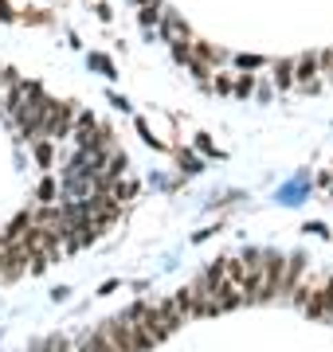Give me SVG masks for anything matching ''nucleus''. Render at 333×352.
I'll return each instance as SVG.
<instances>
[{
	"label": "nucleus",
	"mask_w": 333,
	"mask_h": 352,
	"mask_svg": "<svg viewBox=\"0 0 333 352\" xmlns=\"http://www.w3.org/2000/svg\"><path fill=\"white\" fill-rule=\"evenodd\" d=\"M259 67H263L259 55H244V59H239V71H259Z\"/></svg>",
	"instance_id": "nucleus-13"
},
{
	"label": "nucleus",
	"mask_w": 333,
	"mask_h": 352,
	"mask_svg": "<svg viewBox=\"0 0 333 352\" xmlns=\"http://www.w3.org/2000/svg\"><path fill=\"white\" fill-rule=\"evenodd\" d=\"M212 87L219 90V94H231V87H235V75H216V82Z\"/></svg>",
	"instance_id": "nucleus-12"
},
{
	"label": "nucleus",
	"mask_w": 333,
	"mask_h": 352,
	"mask_svg": "<svg viewBox=\"0 0 333 352\" xmlns=\"http://www.w3.org/2000/svg\"><path fill=\"white\" fill-rule=\"evenodd\" d=\"M263 263H259V294L255 302H270V298H279L282 294V274H286V258L282 254H259Z\"/></svg>",
	"instance_id": "nucleus-2"
},
{
	"label": "nucleus",
	"mask_w": 333,
	"mask_h": 352,
	"mask_svg": "<svg viewBox=\"0 0 333 352\" xmlns=\"http://www.w3.org/2000/svg\"><path fill=\"white\" fill-rule=\"evenodd\" d=\"M270 75H275V87L279 90H290L294 87V59H279V63L270 67Z\"/></svg>",
	"instance_id": "nucleus-7"
},
{
	"label": "nucleus",
	"mask_w": 333,
	"mask_h": 352,
	"mask_svg": "<svg viewBox=\"0 0 333 352\" xmlns=\"http://www.w3.org/2000/svg\"><path fill=\"white\" fill-rule=\"evenodd\" d=\"M98 337H103L114 352H145V349L138 344V337H133V329H129L126 314H122V317H110V321H103V325H98Z\"/></svg>",
	"instance_id": "nucleus-3"
},
{
	"label": "nucleus",
	"mask_w": 333,
	"mask_h": 352,
	"mask_svg": "<svg viewBox=\"0 0 333 352\" xmlns=\"http://www.w3.org/2000/svg\"><path fill=\"white\" fill-rule=\"evenodd\" d=\"M36 157L47 164V161H52V145H36Z\"/></svg>",
	"instance_id": "nucleus-14"
},
{
	"label": "nucleus",
	"mask_w": 333,
	"mask_h": 352,
	"mask_svg": "<svg viewBox=\"0 0 333 352\" xmlns=\"http://www.w3.org/2000/svg\"><path fill=\"white\" fill-rule=\"evenodd\" d=\"M133 4H138V8H141V4H153V0H133Z\"/></svg>",
	"instance_id": "nucleus-15"
},
{
	"label": "nucleus",
	"mask_w": 333,
	"mask_h": 352,
	"mask_svg": "<svg viewBox=\"0 0 333 352\" xmlns=\"http://www.w3.org/2000/svg\"><path fill=\"white\" fill-rule=\"evenodd\" d=\"M294 87L302 90H321V71H318V51H306L294 59Z\"/></svg>",
	"instance_id": "nucleus-5"
},
{
	"label": "nucleus",
	"mask_w": 333,
	"mask_h": 352,
	"mask_svg": "<svg viewBox=\"0 0 333 352\" xmlns=\"http://www.w3.org/2000/svg\"><path fill=\"white\" fill-rule=\"evenodd\" d=\"M126 321H129V329H133V337H138L141 349H153V344H161V340L173 333L169 317L161 314L157 302H133L126 309Z\"/></svg>",
	"instance_id": "nucleus-1"
},
{
	"label": "nucleus",
	"mask_w": 333,
	"mask_h": 352,
	"mask_svg": "<svg viewBox=\"0 0 333 352\" xmlns=\"http://www.w3.org/2000/svg\"><path fill=\"white\" fill-rule=\"evenodd\" d=\"M251 90H255V75H235V87H231V94H239V98H247V94H251Z\"/></svg>",
	"instance_id": "nucleus-10"
},
{
	"label": "nucleus",
	"mask_w": 333,
	"mask_h": 352,
	"mask_svg": "<svg viewBox=\"0 0 333 352\" xmlns=\"http://www.w3.org/2000/svg\"><path fill=\"white\" fill-rule=\"evenodd\" d=\"M184 298H189V309L193 317H212L216 314V302H212V282L208 274H196L189 286H184Z\"/></svg>",
	"instance_id": "nucleus-4"
},
{
	"label": "nucleus",
	"mask_w": 333,
	"mask_h": 352,
	"mask_svg": "<svg viewBox=\"0 0 333 352\" xmlns=\"http://www.w3.org/2000/svg\"><path fill=\"white\" fill-rule=\"evenodd\" d=\"M78 352H114V349H110V344H106V340L98 337V333H90V337L78 340Z\"/></svg>",
	"instance_id": "nucleus-9"
},
{
	"label": "nucleus",
	"mask_w": 333,
	"mask_h": 352,
	"mask_svg": "<svg viewBox=\"0 0 333 352\" xmlns=\"http://www.w3.org/2000/svg\"><path fill=\"white\" fill-rule=\"evenodd\" d=\"M157 32H161V36H165L169 43H180V39H189V36H193V32H189V24H184V20H180L177 12H169V8H165V16H161Z\"/></svg>",
	"instance_id": "nucleus-6"
},
{
	"label": "nucleus",
	"mask_w": 333,
	"mask_h": 352,
	"mask_svg": "<svg viewBox=\"0 0 333 352\" xmlns=\"http://www.w3.org/2000/svg\"><path fill=\"white\" fill-rule=\"evenodd\" d=\"M161 16H165V4H161V0L141 4V24H145V28H157V24H161Z\"/></svg>",
	"instance_id": "nucleus-8"
},
{
	"label": "nucleus",
	"mask_w": 333,
	"mask_h": 352,
	"mask_svg": "<svg viewBox=\"0 0 333 352\" xmlns=\"http://www.w3.org/2000/svg\"><path fill=\"white\" fill-rule=\"evenodd\" d=\"M318 71H321V78H333V47L318 51Z\"/></svg>",
	"instance_id": "nucleus-11"
}]
</instances>
